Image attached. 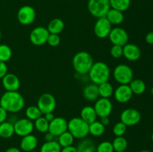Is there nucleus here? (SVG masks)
Here are the masks:
<instances>
[{"instance_id":"nucleus-1","label":"nucleus","mask_w":153,"mask_h":152,"mask_svg":"<svg viewBox=\"0 0 153 152\" xmlns=\"http://www.w3.org/2000/svg\"><path fill=\"white\" fill-rule=\"evenodd\" d=\"M0 106L7 113H16L22 110L25 99L18 91H6L0 98Z\"/></svg>"},{"instance_id":"nucleus-2","label":"nucleus","mask_w":153,"mask_h":152,"mask_svg":"<svg viewBox=\"0 0 153 152\" xmlns=\"http://www.w3.org/2000/svg\"><path fill=\"white\" fill-rule=\"evenodd\" d=\"M90 80L93 83L100 85L108 81L111 76V70L107 63L102 61L95 62L88 72Z\"/></svg>"},{"instance_id":"nucleus-3","label":"nucleus","mask_w":153,"mask_h":152,"mask_svg":"<svg viewBox=\"0 0 153 152\" xmlns=\"http://www.w3.org/2000/svg\"><path fill=\"white\" fill-rule=\"evenodd\" d=\"M94 63L92 56L85 51L77 52L73 58V69L78 74L82 75L88 74Z\"/></svg>"},{"instance_id":"nucleus-4","label":"nucleus","mask_w":153,"mask_h":152,"mask_svg":"<svg viewBox=\"0 0 153 152\" xmlns=\"http://www.w3.org/2000/svg\"><path fill=\"white\" fill-rule=\"evenodd\" d=\"M67 131L75 139H82L89 134V125L81 117H73L68 122Z\"/></svg>"},{"instance_id":"nucleus-5","label":"nucleus","mask_w":153,"mask_h":152,"mask_svg":"<svg viewBox=\"0 0 153 152\" xmlns=\"http://www.w3.org/2000/svg\"><path fill=\"white\" fill-rule=\"evenodd\" d=\"M110 9L109 0H89L88 2V11L97 19L105 17Z\"/></svg>"},{"instance_id":"nucleus-6","label":"nucleus","mask_w":153,"mask_h":152,"mask_svg":"<svg viewBox=\"0 0 153 152\" xmlns=\"http://www.w3.org/2000/svg\"><path fill=\"white\" fill-rule=\"evenodd\" d=\"M113 77L119 84H129L133 80L134 72L129 66L124 63L118 64L113 71Z\"/></svg>"},{"instance_id":"nucleus-7","label":"nucleus","mask_w":153,"mask_h":152,"mask_svg":"<svg viewBox=\"0 0 153 152\" xmlns=\"http://www.w3.org/2000/svg\"><path fill=\"white\" fill-rule=\"evenodd\" d=\"M17 20L21 25H28L34 22L36 18V11L30 5H23L18 10L16 13Z\"/></svg>"},{"instance_id":"nucleus-8","label":"nucleus","mask_w":153,"mask_h":152,"mask_svg":"<svg viewBox=\"0 0 153 152\" xmlns=\"http://www.w3.org/2000/svg\"><path fill=\"white\" fill-rule=\"evenodd\" d=\"M37 106L41 111L42 114L53 112L56 107L55 98L50 93H43L39 97L37 100Z\"/></svg>"},{"instance_id":"nucleus-9","label":"nucleus","mask_w":153,"mask_h":152,"mask_svg":"<svg viewBox=\"0 0 153 152\" xmlns=\"http://www.w3.org/2000/svg\"><path fill=\"white\" fill-rule=\"evenodd\" d=\"M13 128L16 135L23 137L33 132L34 129V122L27 118H22L13 122Z\"/></svg>"},{"instance_id":"nucleus-10","label":"nucleus","mask_w":153,"mask_h":152,"mask_svg":"<svg viewBox=\"0 0 153 152\" xmlns=\"http://www.w3.org/2000/svg\"><path fill=\"white\" fill-rule=\"evenodd\" d=\"M141 114L134 108H127L123 110L120 114V122L127 127L134 126L140 122Z\"/></svg>"},{"instance_id":"nucleus-11","label":"nucleus","mask_w":153,"mask_h":152,"mask_svg":"<svg viewBox=\"0 0 153 152\" xmlns=\"http://www.w3.org/2000/svg\"><path fill=\"white\" fill-rule=\"evenodd\" d=\"M49 32L47 28L43 26H38L34 28L31 31L29 35V40L33 45L37 46H43L47 43V39Z\"/></svg>"},{"instance_id":"nucleus-12","label":"nucleus","mask_w":153,"mask_h":152,"mask_svg":"<svg viewBox=\"0 0 153 152\" xmlns=\"http://www.w3.org/2000/svg\"><path fill=\"white\" fill-rule=\"evenodd\" d=\"M108 37L112 44L120 46H124L128 41V33L124 28L120 27L112 28Z\"/></svg>"},{"instance_id":"nucleus-13","label":"nucleus","mask_w":153,"mask_h":152,"mask_svg":"<svg viewBox=\"0 0 153 152\" xmlns=\"http://www.w3.org/2000/svg\"><path fill=\"white\" fill-rule=\"evenodd\" d=\"M112 28H113L112 25L105 16V17L97 19L94 25V31L95 35L98 38L105 39L108 37Z\"/></svg>"},{"instance_id":"nucleus-14","label":"nucleus","mask_w":153,"mask_h":152,"mask_svg":"<svg viewBox=\"0 0 153 152\" xmlns=\"http://www.w3.org/2000/svg\"><path fill=\"white\" fill-rule=\"evenodd\" d=\"M97 116L105 117L109 116L113 110V104L109 98H100L96 101L94 107Z\"/></svg>"},{"instance_id":"nucleus-15","label":"nucleus","mask_w":153,"mask_h":152,"mask_svg":"<svg viewBox=\"0 0 153 152\" xmlns=\"http://www.w3.org/2000/svg\"><path fill=\"white\" fill-rule=\"evenodd\" d=\"M68 122L63 117H55L49 125V132L53 136L59 137L61 134L67 131Z\"/></svg>"},{"instance_id":"nucleus-16","label":"nucleus","mask_w":153,"mask_h":152,"mask_svg":"<svg viewBox=\"0 0 153 152\" xmlns=\"http://www.w3.org/2000/svg\"><path fill=\"white\" fill-rule=\"evenodd\" d=\"M115 100L120 104L128 102L133 96V93L128 84H120L114 91Z\"/></svg>"},{"instance_id":"nucleus-17","label":"nucleus","mask_w":153,"mask_h":152,"mask_svg":"<svg viewBox=\"0 0 153 152\" xmlns=\"http://www.w3.org/2000/svg\"><path fill=\"white\" fill-rule=\"evenodd\" d=\"M123 56H124V58L128 61H137L140 58L141 51L137 45L134 43H127L123 46Z\"/></svg>"},{"instance_id":"nucleus-18","label":"nucleus","mask_w":153,"mask_h":152,"mask_svg":"<svg viewBox=\"0 0 153 152\" xmlns=\"http://www.w3.org/2000/svg\"><path fill=\"white\" fill-rule=\"evenodd\" d=\"M3 87L6 91H18L20 87L19 77L13 73H7L1 79Z\"/></svg>"},{"instance_id":"nucleus-19","label":"nucleus","mask_w":153,"mask_h":152,"mask_svg":"<svg viewBox=\"0 0 153 152\" xmlns=\"http://www.w3.org/2000/svg\"><path fill=\"white\" fill-rule=\"evenodd\" d=\"M37 145H38V140L37 137L33 134H29L22 137V139L19 143V148L22 151L30 152L34 151Z\"/></svg>"},{"instance_id":"nucleus-20","label":"nucleus","mask_w":153,"mask_h":152,"mask_svg":"<svg viewBox=\"0 0 153 152\" xmlns=\"http://www.w3.org/2000/svg\"><path fill=\"white\" fill-rule=\"evenodd\" d=\"M82 95L84 98L88 101H97L100 97L98 85L92 83L85 86L82 90Z\"/></svg>"},{"instance_id":"nucleus-21","label":"nucleus","mask_w":153,"mask_h":152,"mask_svg":"<svg viewBox=\"0 0 153 152\" xmlns=\"http://www.w3.org/2000/svg\"><path fill=\"white\" fill-rule=\"evenodd\" d=\"M80 117L88 125L95 122L97 119V114L94 110V107L85 106L82 109L80 112Z\"/></svg>"},{"instance_id":"nucleus-22","label":"nucleus","mask_w":153,"mask_h":152,"mask_svg":"<svg viewBox=\"0 0 153 152\" xmlns=\"http://www.w3.org/2000/svg\"><path fill=\"white\" fill-rule=\"evenodd\" d=\"M105 17L110 22L112 25H119L123 23L124 21V14L123 12L120 10H115V9L111 8L106 14Z\"/></svg>"},{"instance_id":"nucleus-23","label":"nucleus","mask_w":153,"mask_h":152,"mask_svg":"<svg viewBox=\"0 0 153 152\" xmlns=\"http://www.w3.org/2000/svg\"><path fill=\"white\" fill-rule=\"evenodd\" d=\"M77 152H97V146L91 139H82L76 147Z\"/></svg>"},{"instance_id":"nucleus-24","label":"nucleus","mask_w":153,"mask_h":152,"mask_svg":"<svg viewBox=\"0 0 153 152\" xmlns=\"http://www.w3.org/2000/svg\"><path fill=\"white\" fill-rule=\"evenodd\" d=\"M46 28L49 34H59L64 29V22L59 18H55L49 22Z\"/></svg>"},{"instance_id":"nucleus-25","label":"nucleus","mask_w":153,"mask_h":152,"mask_svg":"<svg viewBox=\"0 0 153 152\" xmlns=\"http://www.w3.org/2000/svg\"><path fill=\"white\" fill-rule=\"evenodd\" d=\"M14 134L13 123L5 121L0 124V137L3 139H9L13 137Z\"/></svg>"},{"instance_id":"nucleus-26","label":"nucleus","mask_w":153,"mask_h":152,"mask_svg":"<svg viewBox=\"0 0 153 152\" xmlns=\"http://www.w3.org/2000/svg\"><path fill=\"white\" fill-rule=\"evenodd\" d=\"M128 85L131 88L133 95H141L146 91V89L145 82L140 79H133Z\"/></svg>"},{"instance_id":"nucleus-27","label":"nucleus","mask_w":153,"mask_h":152,"mask_svg":"<svg viewBox=\"0 0 153 152\" xmlns=\"http://www.w3.org/2000/svg\"><path fill=\"white\" fill-rule=\"evenodd\" d=\"M98 89L100 97L104 98H109L111 97L114 95V91L113 85L108 81L98 85Z\"/></svg>"},{"instance_id":"nucleus-28","label":"nucleus","mask_w":153,"mask_h":152,"mask_svg":"<svg viewBox=\"0 0 153 152\" xmlns=\"http://www.w3.org/2000/svg\"><path fill=\"white\" fill-rule=\"evenodd\" d=\"M105 131V126L102 125L100 121H95L89 124V134L93 137H99L104 134Z\"/></svg>"},{"instance_id":"nucleus-29","label":"nucleus","mask_w":153,"mask_h":152,"mask_svg":"<svg viewBox=\"0 0 153 152\" xmlns=\"http://www.w3.org/2000/svg\"><path fill=\"white\" fill-rule=\"evenodd\" d=\"M111 8L124 12L129 8L131 0H109Z\"/></svg>"},{"instance_id":"nucleus-30","label":"nucleus","mask_w":153,"mask_h":152,"mask_svg":"<svg viewBox=\"0 0 153 152\" xmlns=\"http://www.w3.org/2000/svg\"><path fill=\"white\" fill-rule=\"evenodd\" d=\"M61 147L56 140L45 142L40 147V152H61Z\"/></svg>"},{"instance_id":"nucleus-31","label":"nucleus","mask_w":153,"mask_h":152,"mask_svg":"<svg viewBox=\"0 0 153 152\" xmlns=\"http://www.w3.org/2000/svg\"><path fill=\"white\" fill-rule=\"evenodd\" d=\"M114 152L125 151L128 147L127 139L123 137H116L112 142Z\"/></svg>"},{"instance_id":"nucleus-32","label":"nucleus","mask_w":153,"mask_h":152,"mask_svg":"<svg viewBox=\"0 0 153 152\" xmlns=\"http://www.w3.org/2000/svg\"><path fill=\"white\" fill-rule=\"evenodd\" d=\"M58 139V142L61 145V148L67 147V146L72 145L74 142V137L68 131H65L62 134L59 136Z\"/></svg>"},{"instance_id":"nucleus-33","label":"nucleus","mask_w":153,"mask_h":152,"mask_svg":"<svg viewBox=\"0 0 153 152\" xmlns=\"http://www.w3.org/2000/svg\"><path fill=\"white\" fill-rule=\"evenodd\" d=\"M25 116L27 119H30L33 122L37 119L38 118L41 117L42 113L37 106L31 105L28 107L25 110Z\"/></svg>"},{"instance_id":"nucleus-34","label":"nucleus","mask_w":153,"mask_h":152,"mask_svg":"<svg viewBox=\"0 0 153 152\" xmlns=\"http://www.w3.org/2000/svg\"><path fill=\"white\" fill-rule=\"evenodd\" d=\"M49 122L45 119L44 116H41V117L38 118L34 122V128L38 132L42 133V134H45V133L48 132V131H49Z\"/></svg>"},{"instance_id":"nucleus-35","label":"nucleus","mask_w":153,"mask_h":152,"mask_svg":"<svg viewBox=\"0 0 153 152\" xmlns=\"http://www.w3.org/2000/svg\"><path fill=\"white\" fill-rule=\"evenodd\" d=\"M12 50L6 44H0V61L6 63L11 58Z\"/></svg>"},{"instance_id":"nucleus-36","label":"nucleus","mask_w":153,"mask_h":152,"mask_svg":"<svg viewBox=\"0 0 153 152\" xmlns=\"http://www.w3.org/2000/svg\"><path fill=\"white\" fill-rule=\"evenodd\" d=\"M112 131L115 137H123L127 131V126L122 122H118L114 125Z\"/></svg>"},{"instance_id":"nucleus-37","label":"nucleus","mask_w":153,"mask_h":152,"mask_svg":"<svg viewBox=\"0 0 153 152\" xmlns=\"http://www.w3.org/2000/svg\"><path fill=\"white\" fill-rule=\"evenodd\" d=\"M97 152H114L111 142L103 141L97 146Z\"/></svg>"},{"instance_id":"nucleus-38","label":"nucleus","mask_w":153,"mask_h":152,"mask_svg":"<svg viewBox=\"0 0 153 152\" xmlns=\"http://www.w3.org/2000/svg\"><path fill=\"white\" fill-rule=\"evenodd\" d=\"M123 46L113 45V46L111 48L110 54L115 59H118V58H120L121 57H123Z\"/></svg>"},{"instance_id":"nucleus-39","label":"nucleus","mask_w":153,"mask_h":152,"mask_svg":"<svg viewBox=\"0 0 153 152\" xmlns=\"http://www.w3.org/2000/svg\"><path fill=\"white\" fill-rule=\"evenodd\" d=\"M61 43V37L58 34H49L47 39V43L52 47H56Z\"/></svg>"},{"instance_id":"nucleus-40","label":"nucleus","mask_w":153,"mask_h":152,"mask_svg":"<svg viewBox=\"0 0 153 152\" xmlns=\"http://www.w3.org/2000/svg\"><path fill=\"white\" fill-rule=\"evenodd\" d=\"M7 73V64L4 62L0 61V79H2V77Z\"/></svg>"},{"instance_id":"nucleus-41","label":"nucleus","mask_w":153,"mask_h":152,"mask_svg":"<svg viewBox=\"0 0 153 152\" xmlns=\"http://www.w3.org/2000/svg\"><path fill=\"white\" fill-rule=\"evenodd\" d=\"M7 118V112L0 106V124L5 122Z\"/></svg>"},{"instance_id":"nucleus-42","label":"nucleus","mask_w":153,"mask_h":152,"mask_svg":"<svg viewBox=\"0 0 153 152\" xmlns=\"http://www.w3.org/2000/svg\"><path fill=\"white\" fill-rule=\"evenodd\" d=\"M61 152H77V151H76V147L72 145L67 146V147L61 148Z\"/></svg>"},{"instance_id":"nucleus-43","label":"nucleus","mask_w":153,"mask_h":152,"mask_svg":"<svg viewBox=\"0 0 153 152\" xmlns=\"http://www.w3.org/2000/svg\"><path fill=\"white\" fill-rule=\"evenodd\" d=\"M145 40L149 45H153V31L147 33L145 37Z\"/></svg>"},{"instance_id":"nucleus-44","label":"nucleus","mask_w":153,"mask_h":152,"mask_svg":"<svg viewBox=\"0 0 153 152\" xmlns=\"http://www.w3.org/2000/svg\"><path fill=\"white\" fill-rule=\"evenodd\" d=\"M55 137V136L52 135V134H51V133H49V131L44 134L45 142H50V141H52V140H55L54 139Z\"/></svg>"},{"instance_id":"nucleus-45","label":"nucleus","mask_w":153,"mask_h":152,"mask_svg":"<svg viewBox=\"0 0 153 152\" xmlns=\"http://www.w3.org/2000/svg\"><path fill=\"white\" fill-rule=\"evenodd\" d=\"M100 122L104 126H108V125L110 124V119H109V116H105V117H101L100 118Z\"/></svg>"},{"instance_id":"nucleus-46","label":"nucleus","mask_w":153,"mask_h":152,"mask_svg":"<svg viewBox=\"0 0 153 152\" xmlns=\"http://www.w3.org/2000/svg\"><path fill=\"white\" fill-rule=\"evenodd\" d=\"M44 118L49 122L55 118V116H54L53 113L51 112V113H46V114H44Z\"/></svg>"},{"instance_id":"nucleus-47","label":"nucleus","mask_w":153,"mask_h":152,"mask_svg":"<svg viewBox=\"0 0 153 152\" xmlns=\"http://www.w3.org/2000/svg\"><path fill=\"white\" fill-rule=\"evenodd\" d=\"M5 152H22L19 148L16 147H10L6 150Z\"/></svg>"},{"instance_id":"nucleus-48","label":"nucleus","mask_w":153,"mask_h":152,"mask_svg":"<svg viewBox=\"0 0 153 152\" xmlns=\"http://www.w3.org/2000/svg\"><path fill=\"white\" fill-rule=\"evenodd\" d=\"M140 152H152V151H150L149 150H143V151H140Z\"/></svg>"},{"instance_id":"nucleus-49","label":"nucleus","mask_w":153,"mask_h":152,"mask_svg":"<svg viewBox=\"0 0 153 152\" xmlns=\"http://www.w3.org/2000/svg\"><path fill=\"white\" fill-rule=\"evenodd\" d=\"M150 92H151V94H152V95H153V86L152 88H151V90H150Z\"/></svg>"},{"instance_id":"nucleus-50","label":"nucleus","mask_w":153,"mask_h":152,"mask_svg":"<svg viewBox=\"0 0 153 152\" xmlns=\"http://www.w3.org/2000/svg\"><path fill=\"white\" fill-rule=\"evenodd\" d=\"M151 139H152V141L153 142V133L152 134V135H151Z\"/></svg>"},{"instance_id":"nucleus-51","label":"nucleus","mask_w":153,"mask_h":152,"mask_svg":"<svg viewBox=\"0 0 153 152\" xmlns=\"http://www.w3.org/2000/svg\"><path fill=\"white\" fill-rule=\"evenodd\" d=\"M1 30H0V40H1Z\"/></svg>"},{"instance_id":"nucleus-52","label":"nucleus","mask_w":153,"mask_h":152,"mask_svg":"<svg viewBox=\"0 0 153 152\" xmlns=\"http://www.w3.org/2000/svg\"><path fill=\"white\" fill-rule=\"evenodd\" d=\"M30 152H36V151H30Z\"/></svg>"},{"instance_id":"nucleus-53","label":"nucleus","mask_w":153,"mask_h":152,"mask_svg":"<svg viewBox=\"0 0 153 152\" xmlns=\"http://www.w3.org/2000/svg\"><path fill=\"white\" fill-rule=\"evenodd\" d=\"M121 152H126V151H121Z\"/></svg>"}]
</instances>
